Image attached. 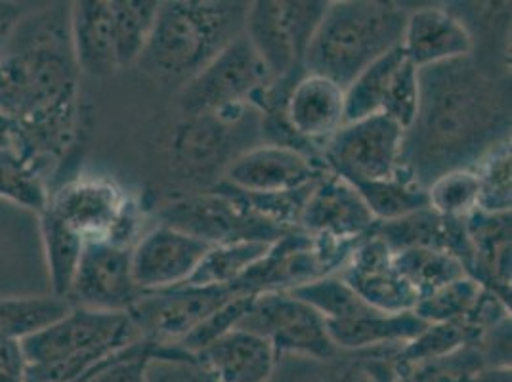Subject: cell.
<instances>
[{
    "label": "cell",
    "instance_id": "cell-1",
    "mask_svg": "<svg viewBox=\"0 0 512 382\" xmlns=\"http://www.w3.org/2000/svg\"><path fill=\"white\" fill-rule=\"evenodd\" d=\"M79 94L69 4L31 8L0 54V115L12 127V148L44 178L73 146Z\"/></svg>",
    "mask_w": 512,
    "mask_h": 382
},
{
    "label": "cell",
    "instance_id": "cell-2",
    "mask_svg": "<svg viewBox=\"0 0 512 382\" xmlns=\"http://www.w3.org/2000/svg\"><path fill=\"white\" fill-rule=\"evenodd\" d=\"M511 140V86L474 56L419 69V109L406 130L404 169L428 188L449 170L476 169Z\"/></svg>",
    "mask_w": 512,
    "mask_h": 382
},
{
    "label": "cell",
    "instance_id": "cell-3",
    "mask_svg": "<svg viewBox=\"0 0 512 382\" xmlns=\"http://www.w3.org/2000/svg\"><path fill=\"white\" fill-rule=\"evenodd\" d=\"M249 2H161L150 43L138 65L151 77L184 86L243 35Z\"/></svg>",
    "mask_w": 512,
    "mask_h": 382
},
{
    "label": "cell",
    "instance_id": "cell-4",
    "mask_svg": "<svg viewBox=\"0 0 512 382\" xmlns=\"http://www.w3.org/2000/svg\"><path fill=\"white\" fill-rule=\"evenodd\" d=\"M407 8L383 0L329 2L304 58V73L327 77L344 90L404 37Z\"/></svg>",
    "mask_w": 512,
    "mask_h": 382
},
{
    "label": "cell",
    "instance_id": "cell-5",
    "mask_svg": "<svg viewBox=\"0 0 512 382\" xmlns=\"http://www.w3.org/2000/svg\"><path fill=\"white\" fill-rule=\"evenodd\" d=\"M140 340L128 312L73 306L64 318L23 340L27 382H85Z\"/></svg>",
    "mask_w": 512,
    "mask_h": 382
},
{
    "label": "cell",
    "instance_id": "cell-6",
    "mask_svg": "<svg viewBox=\"0 0 512 382\" xmlns=\"http://www.w3.org/2000/svg\"><path fill=\"white\" fill-rule=\"evenodd\" d=\"M260 142V111L255 107L184 117L172 132V167L197 182H207L216 172L222 178L237 155Z\"/></svg>",
    "mask_w": 512,
    "mask_h": 382
},
{
    "label": "cell",
    "instance_id": "cell-7",
    "mask_svg": "<svg viewBox=\"0 0 512 382\" xmlns=\"http://www.w3.org/2000/svg\"><path fill=\"white\" fill-rule=\"evenodd\" d=\"M46 209L86 241L134 247L142 216L138 205L115 180L77 176L50 191Z\"/></svg>",
    "mask_w": 512,
    "mask_h": 382
},
{
    "label": "cell",
    "instance_id": "cell-8",
    "mask_svg": "<svg viewBox=\"0 0 512 382\" xmlns=\"http://www.w3.org/2000/svg\"><path fill=\"white\" fill-rule=\"evenodd\" d=\"M159 220V224L193 235L211 247L243 241L272 245L295 232L256 214L237 191L222 182L176 199L159 213Z\"/></svg>",
    "mask_w": 512,
    "mask_h": 382
},
{
    "label": "cell",
    "instance_id": "cell-9",
    "mask_svg": "<svg viewBox=\"0 0 512 382\" xmlns=\"http://www.w3.org/2000/svg\"><path fill=\"white\" fill-rule=\"evenodd\" d=\"M327 4L325 0L249 2L243 33L274 81L304 75V58Z\"/></svg>",
    "mask_w": 512,
    "mask_h": 382
},
{
    "label": "cell",
    "instance_id": "cell-10",
    "mask_svg": "<svg viewBox=\"0 0 512 382\" xmlns=\"http://www.w3.org/2000/svg\"><path fill=\"white\" fill-rule=\"evenodd\" d=\"M272 83L270 71L243 33L180 86L178 109L184 117L211 115L234 107L258 109Z\"/></svg>",
    "mask_w": 512,
    "mask_h": 382
},
{
    "label": "cell",
    "instance_id": "cell-11",
    "mask_svg": "<svg viewBox=\"0 0 512 382\" xmlns=\"http://www.w3.org/2000/svg\"><path fill=\"white\" fill-rule=\"evenodd\" d=\"M406 130L386 115L342 125L321 149L329 172L350 184L381 182L404 170Z\"/></svg>",
    "mask_w": 512,
    "mask_h": 382
},
{
    "label": "cell",
    "instance_id": "cell-12",
    "mask_svg": "<svg viewBox=\"0 0 512 382\" xmlns=\"http://www.w3.org/2000/svg\"><path fill=\"white\" fill-rule=\"evenodd\" d=\"M356 243L314 239L295 230L272 243L268 253L235 285L245 295L289 293L321 277L339 274Z\"/></svg>",
    "mask_w": 512,
    "mask_h": 382
},
{
    "label": "cell",
    "instance_id": "cell-13",
    "mask_svg": "<svg viewBox=\"0 0 512 382\" xmlns=\"http://www.w3.org/2000/svg\"><path fill=\"white\" fill-rule=\"evenodd\" d=\"M235 327L270 340L278 358L329 361L342 354L327 333L325 319L291 293L255 295Z\"/></svg>",
    "mask_w": 512,
    "mask_h": 382
},
{
    "label": "cell",
    "instance_id": "cell-14",
    "mask_svg": "<svg viewBox=\"0 0 512 382\" xmlns=\"http://www.w3.org/2000/svg\"><path fill=\"white\" fill-rule=\"evenodd\" d=\"M245 295L237 285H182L144 293L128 310L140 339L155 348L176 346L216 310Z\"/></svg>",
    "mask_w": 512,
    "mask_h": 382
},
{
    "label": "cell",
    "instance_id": "cell-15",
    "mask_svg": "<svg viewBox=\"0 0 512 382\" xmlns=\"http://www.w3.org/2000/svg\"><path fill=\"white\" fill-rule=\"evenodd\" d=\"M144 293L132 277V247L86 241L67 300L98 312H128Z\"/></svg>",
    "mask_w": 512,
    "mask_h": 382
},
{
    "label": "cell",
    "instance_id": "cell-16",
    "mask_svg": "<svg viewBox=\"0 0 512 382\" xmlns=\"http://www.w3.org/2000/svg\"><path fill=\"white\" fill-rule=\"evenodd\" d=\"M211 245L167 224H157L132 247V277L142 293L182 287L192 279Z\"/></svg>",
    "mask_w": 512,
    "mask_h": 382
},
{
    "label": "cell",
    "instance_id": "cell-17",
    "mask_svg": "<svg viewBox=\"0 0 512 382\" xmlns=\"http://www.w3.org/2000/svg\"><path fill=\"white\" fill-rule=\"evenodd\" d=\"M375 224L360 191L333 172L314 182L299 216L300 232L333 243H356L371 234Z\"/></svg>",
    "mask_w": 512,
    "mask_h": 382
},
{
    "label": "cell",
    "instance_id": "cell-18",
    "mask_svg": "<svg viewBox=\"0 0 512 382\" xmlns=\"http://www.w3.org/2000/svg\"><path fill=\"white\" fill-rule=\"evenodd\" d=\"M329 169L323 159L276 144H256L237 155L220 182L245 193H281L314 184Z\"/></svg>",
    "mask_w": 512,
    "mask_h": 382
},
{
    "label": "cell",
    "instance_id": "cell-19",
    "mask_svg": "<svg viewBox=\"0 0 512 382\" xmlns=\"http://www.w3.org/2000/svg\"><path fill=\"white\" fill-rule=\"evenodd\" d=\"M342 281L371 308L384 314L411 312L419 297L394 264V253L375 234L356 243L339 272Z\"/></svg>",
    "mask_w": 512,
    "mask_h": 382
},
{
    "label": "cell",
    "instance_id": "cell-20",
    "mask_svg": "<svg viewBox=\"0 0 512 382\" xmlns=\"http://www.w3.org/2000/svg\"><path fill=\"white\" fill-rule=\"evenodd\" d=\"M400 48L411 64L425 69L474 56V35L453 8L428 4L407 10Z\"/></svg>",
    "mask_w": 512,
    "mask_h": 382
},
{
    "label": "cell",
    "instance_id": "cell-21",
    "mask_svg": "<svg viewBox=\"0 0 512 382\" xmlns=\"http://www.w3.org/2000/svg\"><path fill=\"white\" fill-rule=\"evenodd\" d=\"M344 88L335 81L304 73L291 86L283 104L287 125L310 148L323 149L325 142L344 125Z\"/></svg>",
    "mask_w": 512,
    "mask_h": 382
},
{
    "label": "cell",
    "instance_id": "cell-22",
    "mask_svg": "<svg viewBox=\"0 0 512 382\" xmlns=\"http://www.w3.org/2000/svg\"><path fill=\"white\" fill-rule=\"evenodd\" d=\"M371 234L377 235L392 253L406 249H432L455 256L470 274L472 245L465 218H446L430 207L396 220L377 222Z\"/></svg>",
    "mask_w": 512,
    "mask_h": 382
},
{
    "label": "cell",
    "instance_id": "cell-23",
    "mask_svg": "<svg viewBox=\"0 0 512 382\" xmlns=\"http://www.w3.org/2000/svg\"><path fill=\"white\" fill-rule=\"evenodd\" d=\"M193 356L216 382H268L279 360L270 340L239 327Z\"/></svg>",
    "mask_w": 512,
    "mask_h": 382
},
{
    "label": "cell",
    "instance_id": "cell-24",
    "mask_svg": "<svg viewBox=\"0 0 512 382\" xmlns=\"http://www.w3.org/2000/svg\"><path fill=\"white\" fill-rule=\"evenodd\" d=\"M472 245L469 276L511 304V213L474 211L465 218Z\"/></svg>",
    "mask_w": 512,
    "mask_h": 382
},
{
    "label": "cell",
    "instance_id": "cell-25",
    "mask_svg": "<svg viewBox=\"0 0 512 382\" xmlns=\"http://www.w3.org/2000/svg\"><path fill=\"white\" fill-rule=\"evenodd\" d=\"M69 33L81 75L104 79L119 71L113 41L111 0L71 2Z\"/></svg>",
    "mask_w": 512,
    "mask_h": 382
},
{
    "label": "cell",
    "instance_id": "cell-26",
    "mask_svg": "<svg viewBox=\"0 0 512 382\" xmlns=\"http://www.w3.org/2000/svg\"><path fill=\"white\" fill-rule=\"evenodd\" d=\"M327 333L341 352H362L379 346H398L415 339L427 323L415 312L384 314L371 310L358 318L325 321Z\"/></svg>",
    "mask_w": 512,
    "mask_h": 382
},
{
    "label": "cell",
    "instance_id": "cell-27",
    "mask_svg": "<svg viewBox=\"0 0 512 382\" xmlns=\"http://www.w3.org/2000/svg\"><path fill=\"white\" fill-rule=\"evenodd\" d=\"M161 2L157 0H111L113 41L117 67L138 65L157 20Z\"/></svg>",
    "mask_w": 512,
    "mask_h": 382
},
{
    "label": "cell",
    "instance_id": "cell-28",
    "mask_svg": "<svg viewBox=\"0 0 512 382\" xmlns=\"http://www.w3.org/2000/svg\"><path fill=\"white\" fill-rule=\"evenodd\" d=\"M39 228L43 237L44 256L48 277L52 283V295L67 298L79 260L83 255L85 239L67 228L60 218L48 209L39 214Z\"/></svg>",
    "mask_w": 512,
    "mask_h": 382
},
{
    "label": "cell",
    "instance_id": "cell-29",
    "mask_svg": "<svg viewBox=\"0 0 512 382\" xmlns=\"http://www.w3.org/2000/svg\"><path fill=\"white\" fill-rule=\"evenodd\" d=\"M71 308L67 298L56 295L0 298V339L23 342L64 318Z\"/></svg>",
    "mask_w": 512,
    "mask_h": 382
},
{
    "label": "cell",
    "instance_id": "cell-30",
    "mask_svg": "<svg viewBox=\"0 0 512 382\" xmlns=\"http://www.w3.org/2000/svg\"><path fill=\"white\" fill-rule=\"evenodd\" d=\"M354 188L360 191L377 222L396 220L428 207L427 188L417 184L406 169L390 180L356 184Z\"/></svg>",
    "mask_w": 512,
    "mask_h": 382
},
{
    "label": "cell",
    "instance_id": "cell-31",
    "mask_svg": "<svg viewBox=\"0 0 512 382\" xmlns=\"http://www.w3.org/2000/svg\"><path fill=\"white\" fill-rule=\"evenodd\" d=\"M394 264L413 287L419 300L451 281L469 276L465 266L455 256L432 249H406L394 253Z\"/></svg>",
    "mask_w": 512,
    "mask_h": 382
},
{
    "label": "cell",
    "instance_id": "cell-32",
    "mask_svg": "<svg viewBox=\"0 0 512 382\" xmlns=\"http://www.w3.org/2000/svg\"><path fill=\"white\" fill-rule=\"evenodd\" d=\"M406 54L402 48H394L381 60L369 65L358 79L344 90V125L365 117L383 113L384 96L394 69L402 64Z\"/></svg>",
    "mask_w": 512,
    "mask_h": 382
},
{
    "label": "cell",
    "instance_id": "cell-33",
    "mask_svg": "<svg viewBox=\"0 0 512 382\" xmlns=\"http://www.w3.org/2000/svg\"><path fill=\"white\" fill-rule=\"evenodd\" d=\"M268 243H226L214 245L203 256L195 274L186 285L213 287V285H234L245 276L262 256L268 253Z\"/></svg>",
    "mask_w": 512,
    "mask_h": 382
},
{
    "label": "cell",
    "instance_id": "cell-34",
    "mask_svg": "<svg viewBox=\"0 0 512 382\" xmlns=\"http://www.w3.org/2000/svg\"><path fill=\"white\" fill-rule=\"evenodd\" d=\"M50 191L46 178L18 149L0 148V199L41 214Z\"/></svg>",
    "mask_w": 512,
    "mask_h": 382
},
{
    "label": "cell",
    "instance_id": "cell-35",
    "mask_svg": "<svg viewBox=\"0 0 512 382\" xmlns=\"http://www.w3.org/2000/svg\"><path fill=\"white\" fill-rule=\"evenodd\" d=\"M289 293L312 306L325 321L358 318L375 310L369 304H365L362 298L342 281L339 274L321 277L312 283L300 285Z\"/></svg>",
    "mask_w": 512,
    "mask_h": 382
},
{
    "label": "cell",
    "instance_id": "cell-36",
    "mask_svg": "<svg viewBox=\"0 0 512 382\" xmlns=\"http://www.w3.org/2000/svg\"><path fill=\"white\" fill-rule=\"evenodd\" d=\"M484 367L486 361L478 344H467L444 356L398 369L396 382H472Z\"/></svg>",
    "mask_w": 512,
    "mask_h": 382
},
{
    "label": "cell",
    "instance_id": "cell-37",
    "mask_svg": "<svg viewBox=\"0 0 512 382\" xmlns=\"http://www.w3.org/2000/svg\"><path fill=\"white\" fill-rule=\"evenodd\" d=\"M484 287L470 276L451 281L438 291L421 298L413 308L415 316L427 325L432 323H465Z\"/></svg>",
    "mask_w": 512,
    "mask_h": 382
},
{
    "label": "cell",
    "instance_id": "cell-38",
    "mask_svg": "<svg viewBox=\"0 0 512 382\" xmlns=\"http://www.w3.org/2000/svg\"><path fill=\"white\" fill-rule=\"evenodd\" d=\"M480 339L482 335L465 323H432L415 339L409 340L400 348L396 358V371L419 361L444 356L467 344H478Z\"/></svg>",
    "mask_w": 512,
    "mask_h": 382
},
{
    "label": "cell",
    "instance_id": "cell-39",
    "mask_svg": "<svg viewBox=\"0 0 512 382\" xmlns=\"http://www.w3.org/2000/svg\"><path fill=\"white\" fill-rule=\"evenodd\" d=\"M511 140L491 149L476 165L478 174V211L490 214L511 213L512 207Z\"/></svg>",
    "mask_w": 512,
    "mask_h": 382
},
{
    "label": "cell",
    "instance_id": "cell-40",
    "mask_svg": "<svg viewBox=\"0 0 512 382\" xmlns=\"http://www.w3.org/2000/svg\"><path fill=\"white\" fill-rule=\"evenodd\" d=\"M428 207L446 218H467L478 209V174L474 169L449 170L430 182Z\"/></svg>",
    "mask_w": 512,
    "mask_h": 382
},
{
    "label": "cell",
    "instance_id": "cell-41",
    "mask_svg": "<svg viewBox=\"0 0 512 382\" xmlns=\"http://www.w3.org/2000/svg\"><path fill=\"white\" fill-rule=\"evenodd\" d=\"M419 109V69L407 58L402 60L390 77L384 96L383 113L407 130L413 125Z\"/></svg>",
    "mask_w": 512,
    "mask_h": 382
},
{
    "label": "cell",
    "instance_id": "cell-42",
    "mask_svg": "<svg viewBox=\"0 0 512 382\" xmlns=\"http://www.w3.org/2000/svg\"><path fill=\"white\" fill-rule=\"evenodd\" d=\"M148 382H216L199 360L174 346H161L151 350L146 367Z\"/></svg>",
    "mask_w": 512,
    "mask_h": 382
},
{
    "label": "cell",
    "instance_id": "cell-43",
    "mask_svg": "<svg viewBox=\"0 0 512 382\" xmlns=\"http://www.w3.org/2000/svg\"><path fill=\"white\" fill-rule=\"evenodd\" d=\"M253 297L255 295H241V297L234 298L232 302H228L226 306L216 310L213 316L205 319L197 329H193L192 333L182 342H178L174 348L188 352V354H197L207 344H211L213 340L222 337L230 329H234L237 321L247 312Z\"/></svg>",
    "mask_w": 512,
    "mask_h": 382
},
{
    "label": "cell",
    "instance_id": "cell-44",
    "mask_svg": "<svg viewBox=\"0 0 512 382\" xmlns=\"http://www.w3.org/2000/svg\"><path fill=\"white\" fill-rule=\"evenodd\" d=\"M151 350V344L140 340L106 361L85 382H148L146 367L150 361Z\"/></svg>",
    "mask_w": 512,
    "mask_h": 382
},
{
    "label": "cell",
    "instance_id": "cell-45",
    "mask_svg": "<svg viewBox=\"0 0 512 382\" xmlns=\"http://www.w3.org/2000/svg\"><path fill=\"white\" fill-rule=\"evenodd\" d=\"M478 348L486 367H511V319L484 333Z\"/></svg>",
    "mask_w": 512,
    "mask_h": 382
},
{
    "label": "cell",
    "instance_id": "cell-46",
    "mask_svg": "<svg viewBox=\"0 0 512 382\" xmlns=\"http://www.w3.org/2000/svg\"><path fill=\"white\" fill-rule=\"evenodd\" d=\"M323 363L325 361L281 356L278 367L268 382H320Z\"/></svg>",
    "mask_w": 512,
    "mask_h": 382
},
{
    "label": "cell",
    "instance_id": "cell-47",
    "mask_svg": "<svg viewBox=\"0 0 512 382\" xmlns=\"http://www.w3.org/2000/svg\"><path fill=\"white\" fill-rule=\"evenodd\" d=\"M0 382H27L22 342L0 339Z\"/></svg>",
    "mask_w": 512,
    "mask_h": 382
},
{
    "label": "cell",
    "instance_id": "cell-48",
    "mask_svg": "<svg viewBox=\"0 0 512 382\" xmlns=\"http://www.w3.org/2000/svg\"><path fill=\"white\" fill-rule=\"evenodd\" d=\"M29 10L31 8H27L20 2H0V54L8 43L12 31L16 29L18 23L22 22Z\"/></svg>",
    "mask_w": 512,
    "mask_h": 382
},
{
    "label": "cell",
    "instance_id": "cell-49",
    "mask_svg": "<svg viewBox=\"0 0 512 382\" xmlns=\"http://www.w3.org/2000/svg\"><path fill=\"white\" fill-rule=\"evenodd\" d=\"M472 382H512L511 367H484Z\"/></svg>",
    "mask_w": 512,
    "mask_h": 382
},
{
    "label": "cell",
    "instance_id": "cell-50",
    "mask_svg": "<svg viewBox=\"0 0 512 382\" xmlns=\"http://www.w3.org/2000/svg\"><path fill=\"white\" fill-rule=\"evenodd\" d=\"M0 148H12V127L0 115Z\"/></svg>",
    "mask_w": 512,
    "mask_h": 382
}]
</instances>
